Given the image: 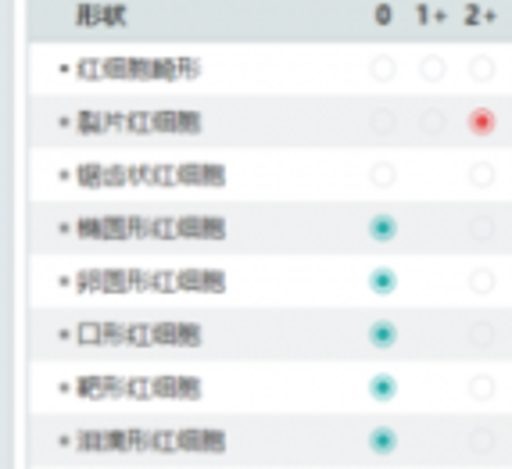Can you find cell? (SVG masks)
I'll use <instances>...</instances> for the list:
<instances>
[{
	"label": "cell",
	"instance_id": "obj_1",
	"mask_svg": "<svg viewBox=\"0 0 512 469\" xmlns=\"http://www.w3.org/2000/svg\"><path fill=\"white\" fill-rule=\"evenodd\" d=\"M470 129H477L480 137H487V133H491V129H495V115H491V111H473L470 115Z\"/></svg>",
	"mask_w": 512,
	"mask_h": 469
}]
</instances>
